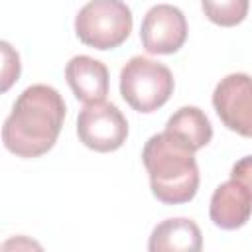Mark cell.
Instances as JSON below:
<instances>
[{
  "label": "cell",
  "instance_id": "cell-1",
  "mask_svg": "<svg viewBox=\"0 0 252 252\" xmlns=\"http://www.w3.org/2000/svg\"><path fill=\"white\" fill-rule=\"evenodd\" d=\"M63 120V96L49 85H32L20 93L4 120V146L18 158H39L55 146Z\"/></svg>",
  "mask_w": 252,
  "mask_h": 252
},
{
  "label": "cell",
  "instance_id": "cell-2",
  "mask_svg": "<svg viewBox=\"0 0 252 252\" xmlns=\"http://www.w3.org/2000/svg\"><path fill=\"white\" fill-rule=\"evenodd\" d=\"M142 161L158 201L165 205H181L197 195L199 167L195 150L181 136L169 130L154 134L142 150Z\"/></svg>",
  "mask_w": 252,
  "mask_h": 252
},
{
  "label": "cell",
  "instance_id": "cell-3",
  "mask_svg": "<svg viewBox=\"0 0 252 252\" xmlns=\"http://www.w3.org/2000/svg\"><path fill=\"white\" fill-rule=\"evenodd\" d=\"M171 71L154 59L134 55L120 71V94L138 112H154L163 106L173 93Z\"/></svg>",
  "mask_w": 252,
  "mask_h": 252
},
{
  "label": "cell",
  "instance_id": "cell-4",
  "mask_svg": "<svg viewBox=\"0 0 252 252\" xmlns=\"http://www.w3.org/2000/svg\"><path fill=\"white\" fill-rule=\"evenodd\" d=\"M77 37L94 49L122 45L132 32V12L122 0H91L75 18Z\"/></svg>",
  "mask_w": 252,
  "mask_h": 252
},
{
  "label": "cell",
  "instance_id": "cell-5",
  "mask_svg": "<svg viewBox=\"0 0 252 252\" xmlns=\"http://www.w3.org/2000/svg\"><path fill=\"white\" fill-rule=\"evenodd\" d=\"M77 136L94 152H114L128 138V122L116 104L91 102L77 116Z\"/></svg>",
  "mask_w": 252,
  "mask_h": 252
},
{
  "label": "cell",
  "instance_id": "cell-6",
  "mask_svg": "<svg viewBox=\"0 0 252 252\" xmlns=\"http://www.w3.org/2000/svg\"><path fill=\"white\" fill-rule=\"evenodd\" d=\"M213 106L220 122L246 138H252V77L230 73L219 81L213 93Z\"/></svg>",
  "mask_w": 252,
  "mask_h": 252
},
{
  "label": "cell",
  "instance_id": "cell-7",
  "mask_svg": "<svg viewBox=\"0 0 252 252\" xmlns=\"http://www.w3.org/2000/svg\"><path fill=\"white\" fill-rule=\"evenodd\" d=\"M140 39L152 55H171L179 51L187 39V20L183 12L171 4L152 6L142 20Z\"/></svg>",
  "mask_w": 252,
  "mask_h": 252
},
{
  "label": "cell",
  "instance_id": "cell-8",
  "mask_svg": "<svg viewBox=\"0 0 252 252\" xmlns=\"http://www.w3.org/2000/svg\"><path fill=\"white\" fill-rule=\"evenodd\" d=\"M209 215L215 226L222 230H236L244 226L252 215V193L240 181L230 177L215 189Z\"/></svg>",
  "mask_w": 252,
  "mask_h": 252
},
{
  "label": "cell",
  "instance_id": "cell-9",
  "mask_svg": "<svg viewBox=\"0 0 252 252\" xmlns=\"http://www.w3.org/2000/svg\"><path fill=\"white\" fill-rule=\"evenodd\" d=\"M65 79L77 100L85 104L100 102L108 94V69L89 55L71 57L65 65Z\"/></svg>",
  "mask_w": 252,
  "mask_h": 252
},
{
  "label": "cell",
  "instance_id": "cell-10",
  "mask_svg": "<svg viewBox=\"0 0 252 252\" xmlns=\"http://www.w3.org/2000/svg\"><path fill=\"white\" fill-rule=\"evenodd\" d=\"M203 248L201 228L191 219H165L154 226L148 250L150 252H199Z\"/></svg>",
  "mask_w": 252,
  "mask_h": 252
},
{
  "label": "cell",
  "instance_id": "cell-11",
  "mask_svg": "<svg viewBox=\"0 0 252 252\" xmlns=\"http://www.w3.org/2000/svg\"><path fill=\"white\" fill-rule=\"evenodd\" d=\"M165 130L181 136L185 142L191 144L195 152L205 148L213 138V126L207 114L197 106H181L169 116Z\"/></svg>",
  "mask_w": 252,
  "mask_h": 252
},
{
  "label": "cell",
  "instance_id": "cell-12",
  "mask_svg": "<svg viewBox=\"0 0 252 252\" xmlns=\"http://www.w3.org/2000/svg\"><path fill=\"white\" fill-rule=\"evenodd\" d=\"M201 8L213 24L232 28L248 16L250 0H201Z\"/></svg>",
  "mask_w": 252,
  "mask_h": 252
},
{
  "label": "cell",
  "instance_id": "cell-13",
  "mask_svg": "<svg viewBox=\"0 0 252 252\" xmlns=\"http://www.w3.org/2000/svg\"><path fill=\"white\" fill-rule=\"evenodd\" d=\"M2 53H4V69H2V91H8L14 81L20 77V57L12 49L8 41H2Z\"/></svg>",
  "mask_w": 252,
  "mask_h": 252
},
{
  "label": "cell",
  "instance_id": "cell-14",
  "mask_svg": "<svg viewBox=\"0 0 252 252\" xmlns=\"http://www.w3.org/2000/svg\"><path fill=\"white\" fill-rule=\"evenodd\" d=\"M230 177L236 179V181H240V183L252 193V156L240 158V159L232 165Z\"/></svg>",
  "mask_w": 252,
  "mask_h": 252
}]
</instances>
